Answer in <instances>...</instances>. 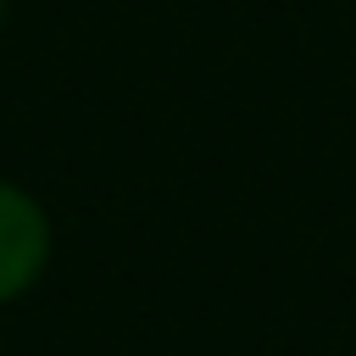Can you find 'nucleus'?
I'll return each mask as SVG.
<instances>
[{"mask_svg": "<svg viewBox=\"0 0 356 356\" xmlns=\"http://www.w3.org/2000/svg\"><path fill=\"white\" fill-rule=\"evenodd\" d=\"M0 22H6V0H0Z\"/></svg>", "mask_w": 356, "mask_h": 356, "instance_id": "f03ea898", "label": "nucleus"}, {"mask_svg": "<svg viewBox=\"0 0 356 356\" xmlns=\"http://www.w3.org/2000/svg\"><path fill=\"white\" fill-rule=\"evenodd\" d=\"M50 261V217L44 206L0 178V306L33 289V278Z\"/></svg>", "mask_w": 356, "mask_h": 356, "instance_id": "f257e3e1", "label": "nucleus"}]
</instances>
